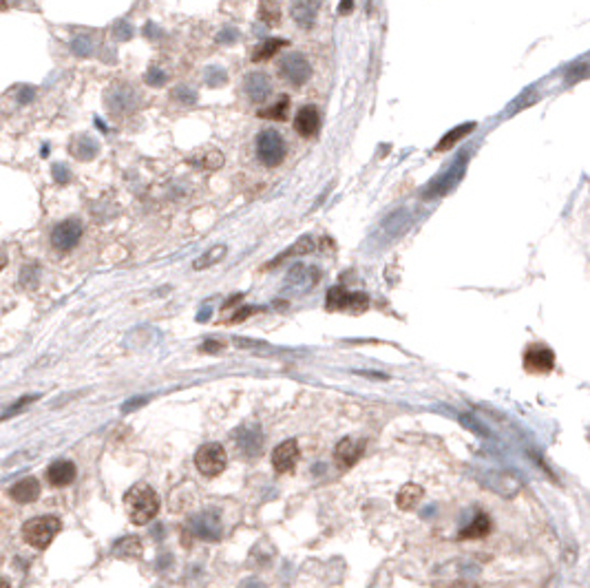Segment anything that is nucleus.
<instances>
[{
    "mask_svg": "<svg viewBox=\"0 0 590 588\" xmlns=\"http://www.w3.org/2000/svg\"><path fill=\"white\" fill-rule=\"evenodd\" d=\"M124 508H127L133 524H138V526L149 524L151 520L160 513V495H157L155 489L149 487V484L138 482L127 491V495H124Z\"/></svg>",
    "mask_w": 590,
    "mask_h": 588,
    "instance_id": "f257e3e1",
    "label": "nucleus"
},
{
    "mask_svg": "<svg viewBox=\"0 0 590 588\" xmlns=\"http://www.w3.org/2000/svg\"><path fill=\"white\" fill-rule=\"evenodd\" d=\"M60 520L55 515H40V517H33L29 522L22 526V535L29 542L33 549H47L53 538L60 533Z\"/></svg>",
    "mask_w": 590,
    "mask_h": 588,
    "instance_id": "f03ea898",
    "label": "nucleus"
},
{
    "mask_svg": "<svg viewBox=\"0 0 590 588\" xmlns=\"http://www.w3.org/2000/svg\"><path fill=\"white\" fill-rule=\"evenodd\" d=\"M467 164H469V153H460L458 160L453 162L445 173L438 175L434 182H431V184L425 188L423 197L429 199V197H440V195L451 193V190L460 184V179H462L464 171H467Z\"/></svg>",
    "mask_w": 590,
    "mask_h": 588,
    "instance_id": "7ed1b4c3",
    "label": "nucleus"
},
{
    "mask_svg": "<svg viewBox=\"0 0 590 588\" xmlns=\"http://www.w3.org/2000/svg\"><path fill=\"white\" fill-rule=\"evenodd\" d=\"M286 155H288L286 140L277 131L268 129L257 135V157L261 160V164L275 168L286 160Z\"/></svg>",
    "mask_w": 590,
    "mask_h": 588,
    "instance_id": "20e7f679",
    "label": "nucleus"
},
{
    "mask_svg": "<svg viewBox=\"0 0 590 588\" xmlns=\"http://www.w3.org/2000/svg\"><path fill=\"white\" fill-rule=\"evenodd\" d=\"M195 467L199 469L201 476L206 478H214L223 473V469L228 467V454H225L223 445L219 443H208L197 449L195 454Z\"/></svg>",
    "mask_w": 590,
    "mask_h": 588,
    "instance_id": "39448f33",
    "label": "nucleus"
},
{
    "mask_svg": "<svg viewBox=\"0 0 590 588\" xmlns=\"http://www.w3.org/2000/svg\"><path fill=\"white\" fill-rule=\"evenodd\" d=\"M188 531L195 538H199V540L217 542L221 538V515L217 511H212V508H208V511H201V513L190 517Z\"/></svg>",
    "mask_w": 590,
    "mask_h": 588,
    "instance_id": "423d86ee",
    "label": "nucleus"
},
{
    "mask_svg": "<svg viewBox=\"0 0 590 588\" xmlns=\"http://www.w3.org/2000/svg\"><path fill=\"white\" fill-rule=\"evenodd\" d=\"M279 73L286 82L294 84V86H303L305 82L310 80L312 69H310V62L305 60L303 53H288L286 58L281 60L279 64Z\"/></svg>",
    "mask_w": 590,
    "mask_h": 588,
    "instance_id": "0eeeda50",
    "label": "nucleus"
},
{
    "mask_svg": "<svg viewBox=\"0 0 590 588\" xmlns=\"http://www.w3.org/2000/svg\"><path fill=\"white\" fill-rule=\"evenodd\" d=\"M367 294L360 292H349L340 286H334L330 292H327V308L330 310H351V312H360L367 308Z\"/></svg>",
    "mask_w": 590,
    "mask_h": 588,
    "instance_id": "6e6552de",
    "label": "nucleus"
},
{
    "mask_svg": "<svg viewBox=\"0 0 590 588\" xmlns=\"http://www.w3.org/2000/svg\"><path fill=\"white\" fill-rule=\"evenodd\" d=\"M82 237V223L77 219H66L62 223H58L51 232V244L55 250L60 252H66L71 250V248L77 246V241H80Z\"/></svg>",
    "mask_w": 590,
    "mask_h": 588,
    "instance_id": "1a4fd4ad",
    "label": "nucleus"
},
{
    "mask_svg": "<svg viewBox=\"0 0 590 588\" xmlns=\"http://www.w3.org/2000/svg\"><path fill=\"white\" fill-rule=\"evenodd\" d=\"M555 367V354L546 345H531L524 354V369L531 374H548Z\"/></svg>",
    "mask_w": 590,
    "mask_h": 588,
    "instance_id": "9d476101",
    "label": "nucleus"
},
{
    "mask_svg": "<svg viewBox=\"0 0 590 588\" xmlns=\"http://www.w3.org/2000/svg\"><path fill=\"white\" fill-rule=\"evenodd\" d=\"M299 458H301V449H299L297 440H283V443L272 451V467H275L277 473H288L297 467Z\"/></svg>",
    "mask_w": 590,
    "mask_h": 588,
    "instance_id": "9b49d317",
    "label": "nucleus"
},
{
    "mask_svg": "<svg viewBox=\"0 0 590 588\" xmlns=\"http://www.w3.org/2000/svg\"><path fill=\"white\" fill-rule=\"evenodd\" d=\"M234 443L243 456H257L264 447V434L259 425H243L234 432Z\"/></svg>",
    "mask_w": 590,
    "mask_h": 588,
    "instance_id": "f8f14e48",
    "label": "nucleus"
},
{
    "mask_svg": "<svg viewBox=\"0 0 590 588\" xmlns=\"http://www.w3.org/2000/svg\"><path fill=\"white\" fill-rule=\"evenodd\" d=\"M243 89H246V95L250 98L252 104H264L268 102V98L272 95V82L266 73H248L246 80H243Z\"/></svg>",
    "mask_w": 590,
    "mask_h": 588,
    "instance_id": "ddd939ff",
    "label": "nucleus"
},
{
    "mask_svg": "<svg viewBox=\"0 0 590 588\" xmlns=\"http://www.w3.org/2000/svg\"><path fill=\"white\" fill-rule=\"evenodd\" d=\"M316 14H319V0H292L290 16L299 27L310 29L316 22Z\"/></svg>",
    "mask_w": 590,
    "mask_h": 588,
    "instance_id": "4468645a",
    "label": "nucleus"
},
{
    "mask_svg": "<svg viewBox=\"0 0 590 588\" xmlns=\"http://www.w3.org/2000/svg\"><path fill=\"white\" fill-rule=\"evenodd\" d=\"M321 273L319 268H308V266H294L290 273H288V288H297V290H310L312 286H316V281H319Z\"/></svg>",
    "mask_w": 590,
    "mask_h": 588,
    "instance_id": "2eb2a0df",
    "label": "nucleus"
},
{
    "mask_svg": "<svg viewBox=\"0 0 590 588\" xmlns=\"http://www.w3.org/2000/svg\"><path fill=\"white\" fill-rule=\"evenodd\" d=\"M360 456H362V443L356 438H343L334 449V458L340 467L356 465Z\"/></svg>",
    "mask_w": 590,
    "mask_h": 588,
    "instance_id": "dca6fc26",
    "label": "nucleus"
},
{
    "mask_svg": "<svg viewBox=\"0 0 590 588\" xmlns=\"http://www.w3.org/2000/svg\"><path fill=\"white\" fill-rule=\"evenodd\" d=\"M319 127H321V116L314 107H303L297 113V118H294V129H297L301 138H312L319 131Z\"/></svg>",
    "mask_w": 590,
    "mask_h": 588,
    "instance_id": "f3484780",
    "label": "nucleus"
},
{
    "mask_svg": "<svg viewBox=\"0 0 590 588\" xmlns=\"http://www.w3.org/2000/svg\"><path fill=\"white\" fill-rule=\"evenodd\" d=\"M47 478L53 487H66L75 480V465L71 460H58L53 462L47 471Z\"/></svg>",
    "mask_w": 590,
    "mask_h": 588,
    "instance_id": "a211bd4d",
    "label": "nucleus"
},
{
    "mask_svg": "<svg viewBox=\"0 0 590 588\" xmlns=\"http://www.w3.org/2000/svg\"><path fill=\"white\" fill-rule=\"evenodd\" d=\"M9 493H11V497H14L16 502L29 504V502H33L40 495V482L36 478H25V480L16 482Z\"/></svg>",
    "mask_w": 590,
    "mask_h": 588,
    "instance_id": "6ab92c4d",
    "label": "nucleus"
},
{
    "mask_svg": "<svg viewBox=\"0 0 590 588\" xmlns=\"http://www.w3.org/2000/svg\"><path fill=\"white\" fill-rule=\"evenodd\" d=\"M109 109L113 113H127L131 111L133 102H135V93L131 91L129 86H116L109 91Z\"/></svg>",
    "mask_w": 590,
    "mask_h": 588,
    "instance_id": "aec40b11",
    "label": "nucleus"
},
{
    "mask_svg": "<svg viewBox=\"0 0 590 588\" xmlns=\"http://www.w3.org/2000/svg\"><path fill=\"white\" fill-rule=\"evenodd\" d=\"M475 129V122H469V124H460V127H456L453 131H449L445 138H442L440 142H438V146H436V151L438 153H445V151H449L451 146H456L462 138H467V135L471 133Z\"/></svg>",
    "mask_w": 590,
    "mask_h": 588,
    "instance_id": "412c9836",
    "label": "nucleus"
},
{
    "mask_svg": "<svg viewBox=\"0 0 590 588\" xmlns=\"http://www.w3.org/2000/svg\"><path fill=\"white\" fill-rule=\"evenodd\" d=\"M421 500H423V487H418V484H405L398 491L396 504H398L403 511H409V508H414Z\"/></svg>",
    "mask_w": 590,
    "mask_h": 588,
    "instance_id": "4be33fe9",
    "label": "nucleus"
},
{
    "mask_svg": "<svg viewBox=\"0 0 590 588\" xmlns=\"http://www.w3.org/2000/svg\"><path fill=\"white\" fill-rule=\"evenodd\" d=\"M283 47H288V42H286V40H281V38H272V40L261 42L259 47L252 51V62H264V60H270L272 55H275L277 51H281Z\"/></svg>",
    "mask_w": 590,
    "mask_h": 588,
    "instance_id": "5701e85b",
    "label": "nucleus"
},
{
    "mask_svg": "<svg viewBox=\"0 0 590 588\" xmlns=\"http://www.w3.org/2000/svg\"><path fill=\"white\" fill-rule=\"evenodd\" d=\"M314 250V239L312 237H301V239L294 244L292 248H288L286 252H281L275 261H272L270 266H279L281 261H286V259H290V257H299V255H308V252H312Z\"/></svg>",
    "mask_w": 590,
    "mask_h": 588,
    "instance_id": "b1692460",
    "label": "nucleus"
},
{
    "mask_svg": "<svg viewBox=\"0 0 590 588\" xmlns=\"http://www.w3.org/2000/svg\"><path fill=\"white\" fill-rule=\"evenodd\" d=\"M288 111H290V98L283 95L277 104H272L268 109H261L259 116L266 118V120H272V122H286L288 120Z\"/></svg>",
    "mask_w": 590,
    "mask_h": 588,
    "instance_id": "393cba45",
    "label": "nucleus"
},
{
    "mask_svg": "<svg viewBox=\"0 0 590 588\" xmlns=\"http://www.w3.org/2000/svg\"><path fill=\"white\" fill-rule=\"evenodd\" d=\"M489 529H491L489 517H486L484 513H478L467 529L460 531V538H484L486 533H489Z\"/></svg>",
    "mask_w": 590,
    "mask_h": 588,
    "instance_id": "a878e982",
    "label": "nucleus"
},
{
    "mask_svg": "<svg viewBox=\"0 0 590 588\" xmlns=\"http://www.w3.org/2000/svg\"><path fill=\"white\" fill-rule=\"evenodd\" d=\"M407 223H409V212L398 210V212H394L391 217L382 223V232H387L389 237H398L400 232H405Z\"/></svg>",
    "mask_w": 590,
    "mask_h": 588,
    "instance_id": "bb28decb",
    "label": "nucleus"
},
{
    "mask_svg": "<svg viewBox=\"0 0 590 588\" xmlns=\"http://www.w3.org/2000/svg\"><path fill=\"white\" fill-rule=\"evenodd\" d=\"M259 18L261 22H266V25H279L281 20V9H279V3L277 0H261L259 3Z\"/></svg>",
    "mask_w": 590,
    "mask_h": 588,
    "instance_id": "cd10ccee",
    "label": "nucleus"
},
{
    "mask_svg": "<svg viewBox=\"0 0 590 588\" xmlns=\"http://www.w3.org/2000/svg\"><path fill=\"white\" fill-rule=\"evenodd\" d=\"M71 151L77 160H93V157L98 155V142L91 140V138H77L71 144Z\"/></svg>",
    "mask_w": 590,
    "mask_h": 588,
    "instance_id": "c85d7f7f",
    "label": "nucleus"
},
{
    "mask_svg": "<svg viewBox=\"0 0 590 588\" xmlns=\"http://www.w3.org/2000/svg\"><path fill=\"white\" fill-rule=\"evenodd\" d=\"M113 553H116V555H122V558H140L142 542L135 535H129V538H124V540L118 542L116 549H113Z\"/></svg>",
    "mask_w": 590,
    "mask_h": 588,
    "instance_id": "c756f323",
    "label": "nucleus"
},
{
    "mask_svg": "<svg viewBox=\"0 0 590 588\" xmlns=\"http://www.w3.org/2000/svg\"><path fill=\"white\" fill-rule=\"evenodd\" d=\"M223 257H225V246H214L206 255H201L192 266H195V270H203V268H210L212 264H219Z\"/></svg>",
    "mask_w": 590,
    "mask_h": 588,
    "instance_id": "7c9ffc66",
    "label": "nucleus"
},
{
    "mask_svg": "<svg viewBox=\"0 0 590 588\" xmlns=\"http://www.w3.org/2000/svg\"><path fill=\"white\" fill-rule=\"evenodd\" d=\"M33 401H38V394H29V396H25V398H20L16 405H11L9 410L0 416V421H7V418H11V416H16V414H20L22 410H25L27 405H31Z\"/></svg>",
    "mask_w": 590,
    "mask_h": 588,
    "instance_id": "2f4dec72",
    "label": "nucleus"
},
{
    "mask_svg": "<svg viewBox=\"0 0 590 588\" xmlns=\"http://www.w3.org/2000/svg\"><path fill=\"white\" fill-rule=\"evenodd\" d=\"M173 98L179 100V102H184V104H195V102H197V93L192 91V89H188V86H177Z\"/></svg>",
    "mask_w": 590,
    "mask_h": 588,
    "instance_id": "473e14b6",
    "label": "nucleus"
},
{
    "mask_svg": "<svg viewBox=\"0 0 590 588\" xmlns=\"http://www.w3.org/2000/svg\"><path fill=\"white\" fill-rule=\"evenodd\" d=\"M146 82H149L151 86H162L166 82V73L160 69H149V73H146Z\"/></svg>",
    "mask_w": 590,
    "mask_h": 588,
    "instance_id": "72a5a7b5",
    "label": "nucleus"
},
{
    "mask_svg": "<svg viewBox=\"0 0 590 588\" xmlns=\"http://www.w3.org/2000/svg\"><path fill=\"white\" fill-rule=\"evenodd\" d=\"M535 100H540V93H537V91H526L524 95L515 100L513 111H517V109H526V107H531V102H535Z\"/></svg>",
    "mask_w": 590,
    "mask_h": 588,
    "instance_id": "f704fd0d",
    "label": "nucleus"
},
{
    "mask_svg": "<svg viewBox=\"0 0 590 588\" xmlns=\"http://www.w3.org/2000/svg\"><path fill=\"white\" fill-rule=\"evenodd\" d=\"M71 47H73V51H75L77 55H86V53H91V40L84 38V36H80V38L73 40Z\"/></svg>",
    "mask_w": 590,
    "mask_h": 588,
    "instance_id": "c9c22d12",
    "label": "nucleus"
},
{
    "mask_svg": "<svg viewBox=\"0 0 590 588\" xmlns=\"http://www.w3.org/2000/svg\"><path fill=\"white\" fill-rule=\"evenodd\" d=\"M206 80H208V84H210V86H217L219 82H225V73H223V71H219L217 66H210V71H208V77H206Z\"/></svg>",
    "mask_w": 590,
    "mask_h": 588,
    "instance_id": "e433bc0d",
    "label": "nucleus"
},
{
    "mask_svg": "<svg viewBox=\"0 0 590 588\" xmlns=\"http://www.w3.org/2000/svg\"><path fill=\"white\" fill-rule=\"evenodd\" d=\"M53 177H55V182H60V184L69 182V171H66V166L64 164H53Z\"/></svg>",
    "mask_w": 590,
    "mask_h": 588,
    "instance_id": "4c0bfd02",
    "label": "nucleus"
},
{
    "mask_svg": "<svg viewBox=\"0 0 590 588\" xmlns=\"http://www.w3.org/2000/svg\"><path fill=\"white\" fill-rule=\"evenodd\" d=\"M33 95H36V91H33L31 86H20L18 89V104H29V102L33 100Z\"/></svg>",
    "mask_w": 590,
    "mask_h": 588,
    "instance_id": "58836bf2",
    "label": "nucleus"
},
{
    "mask_svg": "<svg viewBox=\"0 0 590 588\" xmlns=\"http://www.w3.org/2000/svg\"><path fill=\"white\" fill-rule=\"evenodd\" d=\"M146 401H149V398H133V401H129L127 405H124V407H122V412H133V410H135V407H140V405H144Z\"/></svg>",
    "mask_w": 590,
    "mask_h": 588,
    "instance_id": "ea45409f",
    "label": "nucleus"
},
{
    "mask_svg": "<svg viewBox=\"0 0 590 588\" xmlns=\"http://www.w3.org/2000/svg\"><path fill=\"white\" fill-rule=\"evenodd\" d=\"M255 312V308H243V310H239L237 312L234 316H232V323H239V321H243L248 314H252Z\"/></svg>",
    "mask_w": 590,
    "mask_h": 588,
    "instance_id": "a19ab883",
    "label": "nucleus"
},
{
    "mask_svg": "<svg viewBox=\"0 0 590 588\" xmlns=\"http://www.w3.org/2000/svg\"><path fill=\"white\" fill-rule=\"evenodd\" d=\"M351 5H354V0H345V5H340L338 11H340V14H347V11L351 9Z\"/></svg>",
    "mask_w": 590,
    "mask_h": 588,
    "instance_id": "79ce46f5",
    "label": "nucleus"
},
{
    "mask_svg": "<svg viewBox=\"0 0 590 588\" xmlns=\"http://www.w3.org/2000/svg\"><path fill=\"white\" fill-rule=\"evenodd\" d=\"M225 36H219V40H225V42H230V40H234V33L232 31H223Z\"/></svg>",
    "mask_w": 590,
    "mask_h": 588,
    "instance_id": "37998d69",
    "label": "nucleus"
},
{
    "mask_svg": "<svg viewBox=\"0 0 590 588\" xmlns=\"http://www.w3.org/2000/svg\"><path fill=\"white\" fill-rule=\"evenodd\" d=\"M5 266H7V255H5L3 250H0V270H3Z\"/></svg>",
    "mask_w": 590,
    "mask_h": 588,
    "instance_id": "c03bdc74",
    "label": "nucleus"
},
{
    "mask_svg": "<svg viewBox=\"0 0 590 588\" xmlns=\"http://www.w3.org/2000/svg\"><path fill=\"white\" fill-rule=\"evenodd\" d=\"M0 588H9V584L5 580H0Z\"/></svg>",
    "mask_w": 590,
    "mask_h": 588,
    "instance_id": "a18cd8bd",
    "label": "nucleus"
},
{
    "mask_svg": "<svg viewBox=\"0 0 590 588\" xmlns=\"http://www.w3.org/2000/svg\"><path fill=\"white\" fill-rule=\"evenodd\" d=\"M5 5H7V0H0V9H5Z\"/></svg>",
    "mask_w": 590,
    "mask_h": 588,
    "instance_id": "49530a36",
    "label": "nucleus"
}]
</instances>
